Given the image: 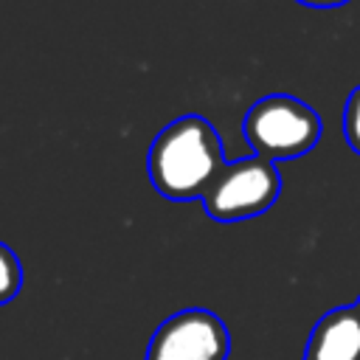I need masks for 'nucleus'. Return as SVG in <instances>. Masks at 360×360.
I'll return each mask as SVG.
<instances>
[{
	"label": "nucleus",
	"instance_id": "1",
	"mask_svg": "<svg viewBox=\"0 0 360 360\" xmlns=\"http://www.w3.org/2000/svg\"><path fill=\"white\" fill-rule=\"evenodd\" d=\"M222 143L202 115H180L149 146V180L166 200H202L222 169Z\"/></svg>",
	"mask_w": 360,
	"mask_h": 360
},
{
	"label": "nucleus",
	"instance_id": "2",
	"mask_svg": "<svg viewBox=\"0 0 360 360\" xmlns=\"http://www.w3.org/2000/svg\"><path fill=\"white\" fill-rule=\"evenodd\" d=\"M321 115L301 98L287 93H270L259 98L242 121V135L253 155L273 163L307 155L321 141Z\"/></svg>",
	"mask_w": 360,
	"mask_h": 360
},
{
	"label": "nucleus",
	"instance_id": "3",
	"mask_svg": "<svg viewBox=\"0 0 360 360\" xmlns=\"http://www.w3.org/2000/svg\"><path fill=\"white\" fill-rule=\"evenodd\" d=\"M278 166L267 158L250 155L222 163L208 191L202 194V208L217 222H239L264 214L278 200Z\"/></svg>",
	"mask_w": 360,
	"mask_h": 360
},
{
	"label": "nucleus",
	"instance_id": "4",
	"mask_svg": "<svg viewBox=\"0 0 360 360\" xmlns=\"http://www.w3.org/2000/svg\"><path fill=\"white\" fill-rule=\"evenodd\" d=\"M231 332L219 315L202 307L169 315L152 335L146 360H228Z\"/></svg>",
	"mask_w": 360,
	"mask_h": 360
},
{
	"label": "nucleus",
	"instance_id": "5",
	"mask_svg": "<svg viewBox=\"0 0 360 360\" xmlns=\"http://www.w3.org/2000/svg\"><path fill=\"white\" fill-rule=\"evenodd\" d=\"M304 360H360V312L354 304L321 315L309 332Z\"/></svg>",
	"mask_w": 360,
	"mask_h": 360
},
{
	"label": "nucleus",
	"instance_id": "6",
	"mask_svg": "<svg viewBox=\"0 0 360 360\" xmlns=\"http://www.w3.org/2000/svg\"><path fill=\"white\" fill-rule=\"evenodd\" d=\"M22 287V267L11 248L0 242V304L11 301Z\"/></svg>",
	"mask_w": 360,
	"mask_h": 360
},
{
	"label": "nucleus",
	"instance_id": "7",
	"mask_svg": "<svg viewBox=\"0 0 360 360\" xmlns=\"http://www.w3.org/2000/svg\"><path fill=\"white\" fill-rule=\"evenodd\" d=\"M343 132L346 141L352 146V152L360 155V84L349 93L346 98V110H343Z\"/></svg>",
	"mask_w": 360,
	"mask_h": 360
},
{
	"label": "nucleus",
	"instance_id": "8",
	"mask_svg": "<svg viewBox=\"0 0 360 360\" xmlns=\"http://www.w3.org/2000/svg\"><path fill=\"white\" fill-rule=\"evenodd\" d=\"M295 3L309 6V8H338V6H343V3H349V0H295Z\"/></svg>",
	"mask_w": 360,
	"mask_h": 360
},
{
	"label": "nucleus",
	"instance_id": "9",
	"mask_svg": "<svg viewBox=\"0 0 360 360\" xmlns=\"http://www.w3.org/2000/svg\"><path fill=\"white\" fill-rule=\"evenodd\" d=\"M354 309H357V312H360V298H357V301H354Z\"/></svg>",
	"mask_w": 360,
	"mask_h": 360
}]
</instances>
